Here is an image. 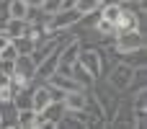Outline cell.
<instances>
[{
  "mask_svg": "<svg viewBox=\"0 0 147 129\" xmlns=\"http://www.w3.org/2000/svg\"><path fill=\"white\" fill-rule=\"evenodd\" d=\"M93 91V98L98 101V106H101V111H103V116H106V124H111V119H114V114H116V109H119V101H121V93L119 91H114L109 83H93L90 85Z\"/></svg>",
  "mask_w": 147,
  "mask_h": 129,
  "instance_id": "cell-1",
  "label": "cell"
},
{
  "mask_svg": "<svg viewBox=\"0 0 147 129\" xmlns=\"http://www.w3.org/2000/svg\"><path fill=\"white\" fill-rule=\"evenodd\" d=\"M41 116H44V122H47V129H54L59 124V119H62V114H65V103L62 101H52L44 111H39Z\"/></svg>",
  "mask_w": 147,
  "mask_h": 129,
  "instance_id": "cell-6",
  "label": "cell"
},
{
  "mask_svg": "<svg viewBox=\"0 0 147 129\" xmlns=\"http://www.w3.org/2000/svg\"><path fill=\"white\" fill-rule=\"evenodd\" d=\"M70 78H72V80H75L80 88H90V85L96 83V80H93V75H90V72H88V70H85L80 62H75V65L70 67Z\"/></svg>",
  "mask_w": 147,
  "mask_h": 129,
  "instance_id": "cell-8",
  "label": "cell"
},
{
  "mask_svg": "<svg viewBox=\"0 0 147 129\" xmlns=\"http://www.w3.org/2000/svg\"><path fill=\"white\" fill-rule=\"evenodd\" d=\"M34 122H36L34 109H21L18 111V129H34Z\"/></svg>",
  "mask_w": 147,
  "mask_h": 129,
  "instance_id": "cell-13",
  "label": "cell"
},
{
  "mask_svg": "<svg viewBox=\"0 0 147 129\" xmlns=\"http://www.w3.org/2000/svg\"><path fill=\"white\" fill-rule=\"evenodd\" d=\"M44 83H49V85H54V88L65 91V93H67V91H78V88H80V85H78V83H75L70 75H62V72H52V75H49Z\"/></svg>",
  "mask_w": 147,
  "mask_h": 129,
  "instance_id": "cell-7",
  "label": "cell"
},
{
  "mask_svg": "<svg viewBox=\"0 0 147 129\" xmlns=\"http://www.w3.org/2000/svg\"><path fill=\"white\" fill-rule=\"evenodd\" d=\"M85 101H88V88L67 91V93H65V98H62V103H65V109H67V111H80V109H85Z\"/></svg>",
  "mask_w": 147,
  "mask_h": 129,
  "instance_id": "cell-4",
  "label": "cell"
},
{
  "mask_svg": "<svg viewBox=\"0 0 147 129\" xmlns=\"http://www.w3.org/2000/svg\"><path fill=\"white\" fill-rule=\"evenodd\" d=\"M26 18H8L5 21V34L10 36V39H16V36H23L26 34Z\"/></svg>",
  "mask_w": 147,
  "mask_h": 129,
  "instance_id": "cell-9",
  "label": "cell"
},
{
  "mask_svg": "<svg viewBox=\"0 0 147 129\" xmlns=\"http://www.w3.org/2000/svg\"><path fill=\"white\" fill-rule=\"evenodd\" d=\"M101 3H106V0H101Z\"/></svg>",
  "mask_w": 147,
  "mask_h": 129,
  "instance_id": "cell-22",
  "label": "cell"
},
{
  "mask_svg": "<svg viewBox=\"0 0 147 129\" xmlns=\"http://www.w3.org/2000/svg\"><path fill=\"white\" fill-rule=\"evenodd\" d=\"M0 72L13 75V59H3V57H0Z\"/></svg>",
  "mask_w": 147,
  "mask_h": 129,
  "instance_id": "cell-18",
  "label": "cell"
},
{
  "mask_svg": "<svg viewBox=\"0 0 147 129\" xmlns=\"http://www.w3.org/2000/svg\"><path fill=\"white\" fill-rule=\"evenodd\" d=\"M0 127H18V106L13 101H0Z\"/></svg>",
  "mask_w": 147,
  "mask_h": 129,
  "instance_id": "cell-5",
  "label": "cell"
},
{
  "mask_svg": "<svg viewBox=\"0 0 147 129\" xmlns=\"http://www.w3.org/2000/svg\"><path fill=\"white\" fill-rule=\"evenodd\" d=\"M8 44H10V36H8L5 31H0V49H3V47H8Z\"/></svg>",
  "mask_w": 147,
  "mask_h": 129,
  "instance_id": "cell-19",
  "label": "cell"
},
{
  "mask_svg": "<svg viewBox=\"0 0 147 129\" xmlns=\"http://www.w3.org/2000/svg\"><path fill=\"white\" fill-rule=\"evenodd\" d=\"M23 3H26L28 8H41V3H44V0H23Z\"/></svg>",
  "mask_w": 147,
  "mask_h": 129,
  "instance_id": "cell-20",
  "label": "cell"
},
{
  "mask_svg": "<svg viewBox=\"0 0 147 129\" xmlns=\"http://www.w3.org/2000/svg\"><path fill=\"white\" fill-rule=\"evenodd\" d=\"M16 91H18V88H16V85H13V80H10L8 85H3V88H0V101H13Z\"/></svg>",
  "mask_w": 147,
  "mask_h": 129,
  "instance_id": "cell-15",
  "label": "cell"
},
{
  "mask_svg": "<svg viewBox=\"0 0 147 129\" xmlns=\"http://www.w3.org/2000/svg\"><path fill=\"white\" fill-rule=\"evenodd\" d=\"M59 8H62V0H44V3H41V10H44L47 16H49V13H57Z\"/></svg>",
  "mask_w": 147,
  "mask_h": 129,
  "instance_id": "cell-16",
  "label": "cell"
},
{
  "mask_svg": "<svg viewBox=\"0 0 147 129\" xmlns=\"http://www.w3.org/2000/svg\"><path fill=\"white\" fill-rule=\"evenodd\" d=\"M116 3H121V5H132V3H137V0H116Z\"/></svg>",
  "mask_w": 147,
  "mask_h": 129,
  "instance_id": "cell-21",
  "label": "cell"
},
{
  "mask_svg": "<svg viewBox=\"0 0 147 129\" xmlns=\"http://www.w3.org/2000/svg\"><path fill=\"white\" fill-rule=\"evenodd\" d=\"M0 57H3V59H16V57H18V52H16L13 41H10L8 47H3V49H0Z\"/></svg>",
  "mask_w": 147,
  "mask_h": 129,
  "instance_id": "cell-17",
  "label": "cell"
},
{
  "mask_svg": "<svg viewBox=\"0 0 147 129\" xmlns=\"http://www.w3.org/2000/svg\"><path fill=\"white\" fill-rule=\"evenodd\" d=\"M72 8L80 13V16H88V13H98L101 8V0H75Z\"/></svg>",
  "mask_w": 147,
  "mask_h": 129,
  "instance_id": "cell-11",
  "label": "cell"
},
{
  "mask_svg": "<svg viewBox=\"0 0 147 129\" xmlns=\"http://www.w3.org/2000/svg\"><path fill=\"white\" fill-rule=\"evenodd\" d=\"M28 5L23 0H8V18H26Z\"/></svg>",
  "mask_w": 147,
  "mask_h": 129,
  "instance_id": "cell-12",
  "label": "cell"
},
{
  "mask_svg": "<svg viewBox=\"0 0 147 129\" xmlns=\"http://www.w3.org/2000/svg\"><path fill=\"white\" fill-rule=\"evenodd\" d=\"M10 41H13V47H16L18 54H31L34 47H36V41H34L31 36H26V34H23V36H16V39H10Z\"/></svg>",
  "mask_w": 147,
  "mask_h": 129,
  "instance_id": "cell-10",
  "label": "cell"
},
{
  "mask_svg": "<svg viewBox=\"0 0 147 129\" xmlns=\"http://www.w3.org/2000/svg\"><path fill=\"white\" fill-rule=\"evenodd\" d=\"M140 88H147V70H145V65L134 67V75H132V85H129V91H140Z\"/></svg>",
  "mask_w": 147,
  "mask_h": 129,
  "instance_id": "cell-14",
  "label": "cell"
},
{
  "mask_svg": "<svg viewBox=\"0 0 147 129\" xmlns=\"http://www.w3.org/2000/svg\"><path fill=\"white\" fill-rule=\"evenodd\" d=\"M109 85L114 88V91H119V93H127L129 91V85H132V75H134V67L132 65H127L124 59H119V62H114L111 67H109Z\"/></svg>",
  "mask_w": 147,
  "mask_h": 129,
  "instance_id": "cell-3",
  "label": "cell"
},
{
  "mask_svg": "<svg viewBox=\"0 0 147 129\" xmlns=\"http://www.w3.org/2000/svg\"><path fill=\"white\" fill-rule=\"evenodd\" d=\"M142 47H145V31H142V28H134V31H119V34L114 36L111 52L121 57V54H129V52L142 49Z\"/></svg>",
  "mask_w": 147,
  "mask_h": 129,
  "instance_id": "cell-2",
  "label": "cell"
}]
</instances>
